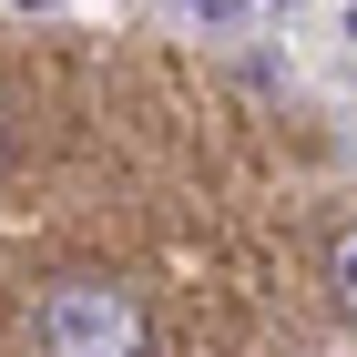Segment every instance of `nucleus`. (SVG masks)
<instances>
[{"label": "nucleus", "mask_w": 357, "mask_h": 357, "mask_svg": "<svg viewBox=\"0 0 357 357\" xmlns=\"http://www.w3.org/2000/svg\"><path fill=\"white\" fill-rule=\"evenodd\" d=\"M31 347L41 357H153V317L123 275H61L31 317Z\"/></svg>", "instance_id": "obj_1"}, {"label": "nucleus", "mask_w": 357, "mask_h": 357, "mask_svg": "<svg viewBox=\"0 0 357 357\" xmlns=\"http://www.w3.org/2000/svg\"><path fill=\"white\" fill-rule=\"evenodd\" d=\"M327 296L337 317H357V225H337V245H327Z\"/></svg>", "instance_id": "obj_2"}, {"label": "nucleus", "mask_w": 357, "mask_h": 357, "mask_svg": "<svg viewBox=\"0 0 357 357\" xmlns=\"http://www.w3.org/2000/svg\"><path fill=\"white\" fill-rule=\"evenodd\" d=\"M194 10H204V21H235V10H245V0H194Z\"/></svg>", "instance_id": "obj_3"}, {"label": "nucleus", "mask_w": 357, "mask_h": 357, "mask_svg": "<svg viewBox=\"0 0 357 357\" xmlns=\"http://www.w3.org/2000/svg\"><path fill=\"white\" fill-rule=\"evenodd\" d=\"M347 41H357V10H347Z\"/></svg>", "instance_id": "obj_4"}, {"label": "nucleus", "mask_w": 357, "mask_h": 357, "mask_svg": "<svg viewBox=\"0 0 357 357\" xmlns=\"http://www.w3.org/2000/svg\"><path fill=\"white\" fill-rule=\"evenodd\" d=\"M21 10H31V0H21Z\"/></svg>", "instance_id": "obj_5"}, {"label": "nucleus", "mask_w": 357, "mask_h": 357, "mask_svg": "<svg viewBox=\"0 0 357 357\" xmlns=\"http://www.w3.org/2000/svg\"><path fill=\"white\" fill-rule=\"evenodd\" d=\"M0 143H10V133H0Z\"/></svg>", "instance_id": "obj_6"}]
</instances>
